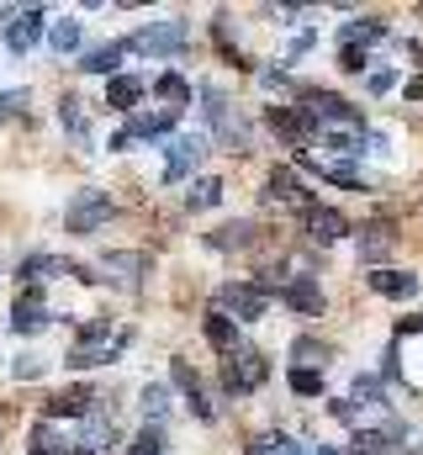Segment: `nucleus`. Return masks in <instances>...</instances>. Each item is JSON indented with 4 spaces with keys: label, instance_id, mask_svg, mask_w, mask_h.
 Masks as SVG:
<instances>
[{
    "label": "nucleus",
    "instance_id": "f257e3e1",
    "mask_svg": "<svg viewBox=\"0 0 423 455\" xmlns=\"http://www.w3.org/2000/svg\"><path fill=\"white\" fill-rule=\"evenodd\" d=\"M122 349H127V334H122V329H111V323H85L80 339H75V349H69V365H75V371L106 365V360H116Z\"/></svg>",
    "mask_w": 423,
    "mask_h": 455
},
{
    "label": "nucleus",
    "instance_id": "f03ea898",
    "mask_svg": "<svg viewBox=\"0 0 423 455\" xmlns=\"http://www.w3.org/2000/svg\"><path fill=\"white\" fill-rule=\"evenodd\" d=\"M186 48V21L170 16V21H154L132 37V53H148V59H164V53H180Z\"/></svg>",
    "mask_w": 423,
    "mask_h": 455
},
{
    "label": "nucleus",
    "instance_id": "7ed1b4c3",
    "mask_svg": "<svg viewBox=\"0 0 423 455\" xmlns=\"http://www.w3.org/2000/svg\"><path fill=\"white\" fill-rule=\"evenodd\" d=\"M217 313H233V318H265V307H270V297H265V286H217Z\"/></svg>",
    "mask_w": 423,
    "mask_h": 455
},
{
    "label": "nucleus",
    "instance_id": "20e7f679",
    "mask_svg": "<svg viewBox=\"0 0 423 455\" xmlns=\"http://www.w3.org/2000/svg\"><path fill=\"white\" fill-rule=\"evenodd\" d=\"M265 355H254V349H238L233 360H222V387L227 392H254L259 381H265Z\"/></svg>",
    "mask_w": 423,
    "mask_h": 455
},
{
    "label": "nucleus",
    "instance_id": "39448f33",
    "mask_svg": "<svg viewBox=\"0 0 423 455\" xmlns=\"http://www.w3.org/2000/svg\"><path fill=\"white\" fill-rule=\"evenodd\" d=\"M106 218H111V202H106L101 191H85V196H75V202H69V212H64L69 233H96Z\"/></svg>",
    "mask_w": 423,
    "mask_h": 455
},
{
    "label": "nucleus",
    "instance_id": "423d86ee",
    "mask_svg": "<svg viewBox=\"0 0 423 455\" xmlns=\"http://www.w3.org/2000/svg\"><path fill=\"white\" fill-rule=\"evenodd\" d=\"M43 323H48L43 291H37V286H21V297L11 302V329H16V334H32V329H43Z\"/></svg>",
    "mask_w": 423,
    "mask_h": 455
},
{
    "label": "nucleus",
    "instance_id": "0eeeda50",
    "mask_svg": "<svg viewBox=\"0 0 423 455\" xmlns=\"http://www.w3.org/2000/svg\"><path fill=\"white\" fill-rule=\"evenodd\" d=\"M43 21H48V16H43V5L21 11V16H16V21L5 27V48H11V53H27V48H32V43L43 37Z\"/></svg>",
    "mask_w": 423,
    "mask_h": 455
},
{
    "label": "nucleus",
    "instance_id": "6e6552de",
    "mask_svg": "<svg viewBox=\"0 0 423 455\" xmlns=\"http://www.w3.org/2000/svg\"><path fill=\"white\" fill-rule=\"evenodd\" d=\"M196 159H202V138H175L170 154H164V180H170V186L186 180V175L196 170Z\"/></svg>",
    "mask_w": 423,
    "mask_h": 455
},
{
    "label": "nucleus",
    "instance_id": "1a4fd4ad",
    "mask_svg": "<svg viewBox=\"0 0 423 455\" xmlns=\"http://www.w3.org/2000/svg\"><path fill=\"white\" fill-rule=\"evenodd\" d=\"M381 37H387V21H376V16H360V21H344V27H339V43H344V48H360V53H365L371 43H381Z\"/></svg>",
    "mask_w": 423,
    "mask_h": 455
},
{
    "label": "nucleus",
    "instance_id": "9d476101",
    "mask_svg": "<svg viewBox=\"0 0 423 455\" xmlns=\"http://www.w3.org/2000/svg\"><path fill=\"white\" fill-rule=\"evenodd\" d=\"M170 376H175V387L186 392V403L196 408V419H212V403H207V392H202V381H196V371H191L186 360H170Z\"/></svg>",
    "mask_w": 423,
    "mask_h": 455
},
{
    "label": "nucleus",
    "instance_id": "9b49d317",
    "mask_svg": "<svg viewBox=\"0 0 423 455\" xmlns=\"http://www.w3.org/2000/svg\"><path fill=\"white\" fill-rule=\"evenodd\" d=\"M302 228L313 233L317 243H333V238L344 233V218H339L333 207H307V212H302Z\"/></svg>",
    "mask_w": 423,
    "mask_h": 455
},
{
    "label": "nucleus",
    "instance_id": "f8f14e48",
    "mask_svg": "<svg viewBox=\"0 0 423 455\" xmlns=\"http://www.w3.org/2000/svg\"><path fill=\"white\" fill-rule=\"evenodd\" d=\"M371 286H376L381 297H397V302H408V297L419 291V275H408V270H376V275H371Z\"/></svg>",
    "mask_w": 423,
    "mask_h": 455
},
{
    "label": "nucleus",
    "instance_id": "ddd939ff",
    "mask_svg": "<svg viewBox=\"0 0 423 455\" xmlns=\"http://www.w3.org/2000/svg\"><path fill=\"white\" fill-rule=\"evenodd\" d=\"M286 307H291V313H307V318L323 313V291H317V281H307V275L291 281V286H286Z\"/></svg>",
    "mask_w": 423,
    "mask_h": 455
},
{
    "label": "nucleus",
    "instance_id": "4468645a",
    "mask_svg": "<svg viewBox=\"0 0 423 455\" xmlns=\"http://www.w3.org/2000/svg\"><path fill=\"white\" fill-rule=\"evenodd\" d=\"M127 48H132V43H106V48H96V53L80 59V69H85V75H111V69L127 59Z\"/></svg>",
    "mask_w": 423,
    "mask_h": 455
},
{
    "label": "nucleus",
    "instance_id": "2eb2a0df",
    "mask_svg": "<svg viewBox=\"0 0 423 455\" xmlns=\"http://www.w3.org/2000/svg\"><path fill=\"white\" fill-rule=\"evenodd\" d=\"M265 186H270V196H275V202H302V180H297V170H291V164H275Z\"/></svg>",
    "mask_w": 423,
    "mask_h": 455
},
{
    "label": "nucleus",
    "instance_id": "dca6fc26",
    "mask_svg": "<svg viewBox=\"0 0 423 455\" xmlns=\"http://www.w3.org/2000/svg\"><path fill=\"white\" fill-rule=\"evenodd\" d=\"M138 96H143V80H132V75H116V80L106 85V101H111V107H122V112H127V107H138Z\"/></svg>",
    "mask_w": 423,
    "mask_h": 455
},
{
    "label": "nucleus",
    "instance_id": "f3484780",
    "mask_svg": "<svg viewBox=\"0 0 423 455\" xmlns=\"http://www.w3.org/2000/svg\"><path fill=\"white\" fill-rule=\"evenodd\" d=\"M53 270H75V265H64V259H53V254H32V259L21 265V281H27V286H37V281H48Z\"/></svg>",
    "mask_w": 423,
    "mask_h": 455
},
{
    "label": "nucleus",
    "instance_id": "a211bd4d",
    "mask_svg": "<svg viewBox=\"0 0 423 455\" xmlns=\"http://www.w3.org/2000/svg\"><path fill=\"white\" fill-rule=\"evenodd\" d=\"M48 413H53V419H85V413H91V392H64V397L48 403Z\"/></svg>",
    "mask_w": 423,
    "mask_h": 455
},
{
    "label": "nucleus",
    "instance_id": "6ab92c4d",
    "mask_svg": "<svg viewBox=\"0 0 423 455\" xmlns=\"http://www.w3.org/2000/svg\"><path fill=\"white\" fill-rule=\"evenodd\" d=\"M154 91L164 96V107H170V112H180V107L191 101V85H186L180 75H159V85H154Z\"/></svg>",
    "mask_w": 423,
    "mask_h": 455
},
{
    "label": "nucleus",
    "instance_id": "aec40b11",
    "mask_svg": "<svg viewBox=\"0 0 423 455\" xmlns=\"http://www.w3.org/2000/svg\"><path fill=\"white\" fill-rule=\"evenodd\" d=\"M207 339L217 344V349H233V355H238V329L227 323V313H212L207 318Z\"/></svg>",
    "mask_w": 423,
    "mask_h": 455
},
{
    "label": "nucleus",
    "instance_id": "412c9836",
    "mask_svg": "<svg viewBox=\"0 0 423 455\" xmlns=\"http://www.w3.org/2000/svg\"><path fill=\"white\" fill-rule=\"evenodd\" d=\"M59 116H64V127H69L75 138H91V116L80 112V96H64V101H59Z\"/></svg>",
    "mask_w": 423,
    "mask_h": 455
},
{
    "label": "nucleus",
    "instance_id": "4be33fe9",
    "mask_svg": "<svg viewBox=\"0 0 423 455\" xmlns=\"http://www.w3.org/2000/svg\"><path fill=\"white\" fill-rule=\"evenodd\" d=\"M212 243H217V249H243V243H254V228L249 223H227V228L212 233Z\"/></svg>",
    "mask_w": 423,
    "mask_h": 455
},
{
    "label": "nucleus",
    "instance_id": "5701e85b",
    "mask_svg": "<svg viewBox=\"0 0 423 455\" xmlns=\"http://www.w3.org/2000/svg\"><path fill=\"white\" fill-rule=\"evenodd\" d=\"M48 43H53V53H75L80 48V21H53Z\"/></svg>",
    "mask_w": 423,
    "mask_h": 455
},
{
    "label": "nucleus",
    "instance_id": "b1692460",
    "mask_svg": "<svg viewBox=\"0 0 423 455\" xmlns=\"http://www.w3.org/2000/svg\"><path fill=\"white\" fill-rule=\"evenodd\" d=\"M387 249H392V233L387 228H365L360 233V259H381Z\"/></svg>",
    "mask_w": 423,
    "mask_h": 455
},
{
    "label": "nucleus",
    "instance_id": "393cba45",
    "mask_svg": "<svg viewBox=\"0 0 423 455\" xmlns=\"http://www.w3.org/2000/svg\"><path fill=\"white\" fill-rule=\"evenodd\" d=\"M106 265H111V270H122V275H116L122 286H138V270H143L148 259H143V254H106Z\"/></svg>",
    "mask_w": 423,
    "mask_h": 455
},
{
    "label": "nucleus",
    "instance_id": "a878e982",
    "mask_svg": "<svg viewBox=\"0 0 423 455\" xmlns=\"http://www.w3.org/2000/svg\"><path fill=\"white\" fill-rule=\"evenodd\" d=\"M159 451H164V429H159V424L138 429V435H132V445H127V455H159Z\"/></svg>",
    "mask_w": 423,
    "mask_h": 455
},
{
    "label": "nucleus",
    "instance_id": "bb28decb",
    "mask_svg": "<svg viewBox=\"0 0 423 455\" xmlns=\"http://www.w3.org/2000/svg\"><path fill=\"white\" fill-rule=\"evenodd\" d=\"M222 202V180H196V191L186 196V207L191 212H202V207H217Z\"/></svg>",
    "mask_w": 423,
    "mask_h": 455
},
{
    "label": "nucleus",
    "instance_id": "cd10ccee",
    "mask_svg": "<svg viewBox=\"0 0 423 455\" xmlns=\"http://www.w3.org/2000/svg\"><path fill=\"white\" fill-rule=\"evenodd\" d=\"M170 403H175V397H170V387H159V381H154V387H143V413H148V419H164V413H170Z\"/></svg>",
    "mask_w": 423,
    "mask_h": 455
},
{
    "label": "nucleus",
    "instance_id": "c85d7f7f",
    "mask_svg": "<svg viewBox=\"0 0 423 455\" xmlns=\"http://www.w3.org/2000/svg\"><path fill=\"white\" fill-rule=\"evenodd\" d=\"M291 392L317 397V392H323V376H317V371H307V365H297V371H291Z\"/></svg>",
    "mask_w": 423,
    "mask_h": 455
},
{
    "label": "nucleus",
    "instance_id": "c756f323",
    "mask_svg": "<svg viewBox=\"0 0 423 455\" xmlns=\"http://www.w3.org/2000/svg\"><path fill=\"white\" fill-rule=\"evenodd\" d=\"M27 451H32V455H64V445L53 440V429H48V424H37V429H32V445H27Z\"/></svg>",
    "mask_w": 423,
    "mask_h": 455
},
{
    "label": "nucleus",
    "instance_id": "7c9ffc66",
    "mask_svg": "<svg viewBox=\"0 0 423 455\" xmlns=\"http://www.w3.org/2000/svg\"><path fill=\"white\" fill-rule=\"evenodd\" d=\"M323 355H328V349H323L317 339H297V360H307V371H317V365H323Z\"/></svg>",
    "mask_w": 423,
    "mask_h": 455
},
{
    "label": "nucleus",
    "instance_id": "2f4dec72",
    "mask_svg": "<svg viewBox=\"0 0 423 455\" xmlns=\"http://www.w3.org/2000/svg\"><path fill=\"white\" fill-rule=\"evenodd\" d=\"M21 107H27V91H0V122H5V116H16Z\"/></svg>",
    "mask_w": 423,
    "mask_h": 455
},
{
    "label": "nucleus",
    "instance_id": "473e14b6",
    "mask_svg": "<svg viewBox=\"0 0 423 455\" xmlns=\"http://www.w3.org/2000/svg\"><path fill=\"white\" fill-rule=\"evenodd\" d=\"M339 69L360 75V69H365V53H360V48H339Z\"/></svg>",
    "mask_w": 423,
    "mask_h": 455
},
{
    "label": "nucleus",
    "instance_id": "72a5a7b5",
    "mask_svg": "<svg viewBox=\"0 0 423 455\" xmlns=\"http://www.w3.org/2000/svg\"><path fill=\"white\" fill-rule=\"evenodd\" d=\"M37 371H43V365H37V360H32V355H21V360H16V376H21V381H32V376H37Z\"/></svg>",
    "mask_w": 423,
    "mask_h": 455
},
{
    "label": "nucleus",
    "instance_id": "f704fd0d",
    "mask_svg": "<svg viewBox=\"0 0 423 455\" xmlns=\"http://www.w3.org/2000/svg\"><path fill=\"white\" fill-rule=\"evenodd\" d=\"M392 85H397V75H387V69H381V75H371V91H376V96H381V91H392Z\"/></svg>",
    "mask_w": 423,
    "mask_h": 455
},
{
    "label": "nucleus",
    "instance_id": "c9c22d12",
    "mask_svg": "<svg viewBox=\"0 0 423 455\" xmlns=\"http://www.w3.org/2000/svg\"><path fill=\"white\" fill-rule=\"evenodd\" d=\"M403 334H423V313H419V318H408V323H403Z\"/></svg>",
    "mask_w": 423,
    "mask_h": 455
},
{
    "label": "nucleus",
    "instance_id": "e433bc0d",
    "mask_svg": "<svg viewBox=\"0 0 423 455\" xmlns=\"http://www.w3.org/2000/svg\"><path fill=\"white\" fill-rule=\"evenodd\" d=\"M69 455H96V451H69Z\"/></svg>",
    "mask_w": 423,
    "mask_h": 455
}]
</instances>
